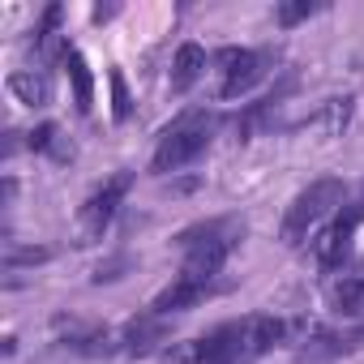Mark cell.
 Wrapping results in <instances>:
<instances>
[{
    "mask_svg": "<svg viewBox=\"0 0 364 364\" xmlns=\"http://www.w3.org/2000/svg\"><path fill=\"white\" fill-rule=\"evenodd\" d=\"M219 291H228V283H189V279H171V283L150 300V313L171 317V313H185V309H193V304H202V300H210V296H219Z\"/></svg>",
    "mask_w": 364,
    "mask_h": 364,
    "instance_id": "8fae6325",
    "label": "cell"
},
{
    "mask_svg": "<svg viewBox=\"0 0 364 364\" xmlns=\"http://www.w3.org/2000/svg\"><path fill=\"white\" fill-rule=\"evenodd\" d=\"M167 338H171V321L159 317V313H150V309L137 313V317H129V321L116 330L120 355H150V351H159Z\"/></svg>",
    "mask_w": 364,
    "mask_h": 364,
    "instance_id": "52a82bcc",
    "label": "cell"
},
{
    "mask_svg": "<svg viewBox=\"0 0 364 364\" xmlns=\"http://www.w3.org/2000/svg\"><path fill=\"white\" fill-rule=\"evenodd\" d=\"M210 60H215L219 73H223L219 99H240V95H249L257 82L270 77L279 52H274V48H219Z\"/></svg>",
    "mask_w": 364,
    "mask_h": 364,
    "instance_id": "5b68a950",
    "label": "cell"
},
{
    "mask_svg": "<svg viewBox=\"0 0 364 364\" xmlns=\"http://www.w3.org/2000/svg\"><path fill=\"white\" fill-rule=\"evenodd\" d=\"M129 189H133V171H116V176H107L103 185L86 198V206L77 210V245L103 240V232L112 228V219H116V210L124 206Z\"/></svg>",
    "mask_w": 364,
    "mask_h": 364,
    "instance_id": "8992f818",
    "label": "cell"
},
{
    "mask_svg": "<svg viewBox=\"0 0 364 364\" xmlns=\"http://www.w3.org/2000/svg\"><path fill=\"white\" fill-rule=\"evenodd\" d=\"M107 82H112V120H116V124H124V120L133 116L129 82H124V73H120V69H112V73H107Z\"/></svg>",
    "mask_w": 364,
    "mask_h": 364,
    "instance_id": "44dd1931",
    "label": "cell"
},
{
    "mask_svg": "<svg viewBox=\"0 0 364 364\" xmlns=\"http://www.w3.org/2000/svg\"><path fill=\"white\" fill-rule=\"evenodd\" d=\"M133 266H137V257H133L129 249H120V253H112L107 262H99V266H95L90 283H95V287H103V283H120V279H124Z\"/></svg>",
    "mask_w": 364,
    "mask_h": 364,
    "instance_id": "d6986e66",
    "label": "cell"
},
{
    "mask_svg": "<svg viewBox=\"0 0 364 364\" xmlns=\"http://www.w3.org/2000/svg\"><path fill=\"white\" fill-rule=\"evenodd\" d=\"M330 309L338 317H364V274H343L330 283Z\"/></svg>",
    "mask_w": 364,
    "mask_h": 364,
    "instance_id": "e0dca14e",
    "label": "cell"
},
{
    "mask_svg": "<svg viewBox=\"0 0 364 364\" xmlns=\"http://www.w3.org/2000/svg\"><path fill=\"white\" fill-rule=\"evenodd\" d=\"M364 347V326L355 330H313L296 355V364H326V360H338L343 351H355Z\"/></svg>",
    "mask_w": 364,
    "mask_h": 364,
    "instance_id": "30bf717a",
    "label": "cell"
},
{
    "mask_svg": "<svg viewBox=\"0 0 364 364\" xmlns=\"http://www.w3.org/2000/svg\"><path fill=\"white\" fill-rule=\"evenodd\" d=\"M219 124H223L219 112H210V107H185L159 133V146L150 154V176H167V171H180V167L198 163L210 150Z\"/></svg>",
    "mask_w": 364,
    "mask_h": 364,
    "instance_id": "6da1fadb",
    "label": "cell"
},
{
    "mask_svg": "<svg viewBox=\"0 0 364 364\" xmlns=\"http://www.w3.org/2000/svg\"><path fill=\"white\" fill-rule=\"evenodd\" d=\"M343 202H347V185H343L338 176L313 180L309 189H300V193L291 198V206H287V215H283V228H279V240H283L287 249H300V245L309 240V232H313L321 219H330Z\"/></svg>",
    "mask_w": 364,
    "mask_h": 364,
    "instance_id": "7a4b0ae2",
    "label": "cell"
},
{
    "mask_svg": "<svg viewBox=\"0 0 364 364\" xmlns=\"http://www.w3.org/2000/svg\"><path fill=\"white\" fill-rule=\"evenodd\" d=\"M9 95L26 107H48L52 103V77L43 69H18V73H9Z\"/></svg>",
    "mask_w": 364,
    "mask_h": 364,
    "instance_id": "9a60e30c",
    "label": "cell"
},
{
    "mask_svg": "<svg viewBox=\"0 0 364 364\" xmlns=\"http://www.w3.org/2000/svg\"><path fill=\"white\" fill-rule=\"evenodd\" d=\"M167 364H249L245 355V317L219 321L215 330L189 338V343H171L163 351Z\"/></svg>",
    "mask_w": 364,
    "mask_h": 364,
    "instance_id": "3957f363",
    "label": "cell"
},
{
    "mask_svg": "<svg viewBox=\"0 0 364 364\" xmlns=\"http://www.w3.org/2000/svg\"><path fill=\"white\" fill-rule=\"evenodd\" d=\"M364 223V185L355 189V198H347L334 219L326 223V232L313 240V262L321 274H338L351 257V245H355V228Z\"/></svg>",
    "mask_w": 364,
    "mask_h": 364,
    "instance_id": "277c9868",
    "label": "cell"
},
{
    "mask_svg": "<svg viewBox=\"0 0 364 364\" xmlns=\"http://www.w3.org/2000/svg\"><path fill=\"white\" fill-rule=\"evenodd\" d=\"M43 262H52V249H48V245H39V249H18V245H9V253H5V270H9V274L22 270V266H43Z\"/></svg>",
    "mask_w": 364,
    "mask_h": 364,
    "instance_id": "7402d4cb",
    "label": "cell"
},
{
    "mask_svg": "<svg viewBox=\"0 0 364 364\" xmlns=\"http://www.w3.org/2000/svg\"><path fill=\"white\" fill-rule=\"evenodd\" d=\"M26 146H31L35 154H48L52 163H73V159H77V146L60 133V124H56V120L35 124V129L26 133Z\"/></svg>",
    "mask_w": 364,
    "mask_h": 364,
    "instance_id": "5bb4252c",
    "label": "cell"
},
{
    "mask_svg": "<svg viewBox=\"0 0 364 364\" xmlns=\"http://www.w3.org/2000/svg\"><path fill=\"white\" fill-rule=\"evenodd\" d=\"M65 69H69V82H73V107H77L82 116H90V107H95V73H90L86 56L73 48V52L65 56Z\"/></svg>",
    "mask_w": 364,
    "mask_h": 364,
    "instance_id": "2e32d148",
    "label": "cell"
},
{
    "mask_svg": "<svg viewBox=\"0 0 364 364\" xmlns=\"http://www.w3.org/2000/svg\"><path fill=\"white\" fill-rule=\"evenodd\" d=\"M347 120H351V99H330V103H321V112H313V116H309V120H300V124L326 129V133L334 137V133H343V129H347Z\"/></svg>",
    "mask_w": 364,
    "mask_h": 364,
    "instance_id": "ac0fdd59",
    "label": "cell"
},
{
    "mask_svg": "<svg viewBox=\"0 0 364 364\" xmlns=\"http://www.w3.org/2000/svg\"><path fill=\"white\" fill-rule=\"evenodd\" d=\"M326 5L321 0H291V5H279L274 9V22L283 26V31H291V26H300V22H309L313 14H321Z\"/></svg>",
    "mask_w": 364,
    "mask_h": 364,
    "instance_id": "ffe728a7",
    "label": "cell"
},
{
    "mask_svg": "<svg viewBox=\"0 0 364 364\" xmlns=\"http://www.w3.org/2000/svg\"><path fill=\"white\" fill-rule=\"evenodd\" d=\"M206 65H210V56H206L202 43H193V39L180 43L176 56H171V95H189L193 82L206 73Z\"/></svg>",
    "mask_w": 364,
    "mask_h": 364,
    "instance_id": "4fadbf2b",
    "label": "cell"
},
{
    "mask_svg": "<svg viewBox=\"0 0 364 364\" xmlns=\"http://www.w3.org/2000/svg\"><path fill=\"white\" fill-rule=\"evenodd\" d=\"M249 232V223L240 215H215V219H198L189 228L176 232V249H193V245H240Z\"/></svg>",
    "mask_w": 364,
    "mask_h": 364,
    "instance_id": "9c48e42d",
    "label": "cell"
},
{
    "mask_svg": "<svg viewBox=\"0 0 364 364\" xmlns=\"http://www.w3.org/2000/svg\"><path fill=\"white\" fill-rule=\"evenodd\" d=\"M56 334H60V347L77 351V355H112V351H120L116 347V330L95 326V321H73L65 313L56 317Z\"/></svg>",
    "mask_w": 364,
    "mask_h": 364,
    "instance_id": "ba28073f",
    "label": "cell"
},
{
    "mask_svg": "<svg viewBox=\"0 0 364 364\" xmlns=\"http://www.w3.org/2000/svg\"><path fill=\"white\" fill-rule=\"evenodd\" d=\"M232 257V245H193L185 249V266H180L176 279H189V283H223V266Z\"/></svg>",
    "mask_w": 364,
    "mask_h": 364,
    "instance_id": "7c38bea8",
    "label": "cell"
}]
</instances>
